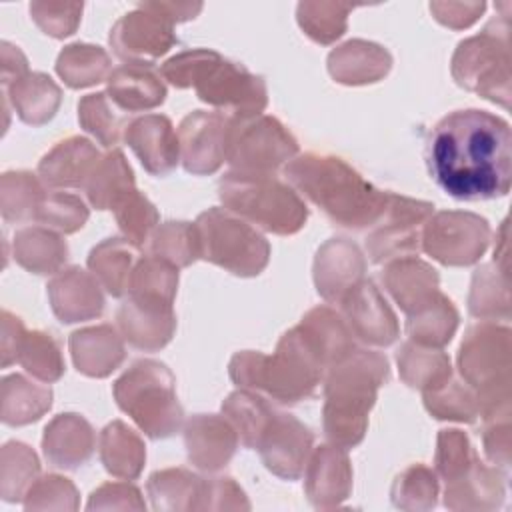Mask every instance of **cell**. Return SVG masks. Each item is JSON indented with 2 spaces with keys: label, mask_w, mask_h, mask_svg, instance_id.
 Returning a JSON list of instances; mask_svg holds the SVG:
<instances>
[{
  "label": "cell",
  "mask_w": 512,
  "mask_h": 512,
  "mask_svg": "<svg viewBox=\"0 0 512 512\" xmlns=\"http://www.w3.org/2000/svg\"><path fill=\"white\" fill-rule=\"evenodd\" d=\"M42 448L48 462L58 468L74 470L90 458L94 448V432L82 416L60 414L46 426Z\"/></svg>",
  "instance_id": "ffe728a7"
},
{
  "label": "cell",
  "mask_w": 512,
  "mask_h": 512,
  "mask_svg": "<svg viewBox=\"0 0 512 512\" xmlns=\"http://www.w3.org/2000/svg\"><path fill=\"white\" fill-rule=\"evenodd\" d=\"M100 162L90 140L72 136L58 142L38 164L40 180L52 188H80Z\"/></svg>",
  "instance_id": "ac0fdd59"
},
{
  "label": "cell",
  "mask_w": 512,
  "mask_h": 512,
  "mask_svg": "<svg viewBox=\"0 0 512 512\" xmlns=\"http://www.w3.org/2000/svg\"><path fill=\"white\" fill-rule=\"evenodd\" d=\"M220 198L232 212L274 234H294L308 218L298 194L270 174L228 172L220 180Z\"/></svg>",
  "instance_id": "5b68a950"
},
{
  "label": "cell",
  "mask_w": 512,
  "mask_h": 512,
  "mask_svg": "<svg viewBox=\"0 0 512 512\" xmlns=\"http://www.w3.org/2000/svg\"><path fill=\"white\" fill-rule=\"evenodd\" d=\"M30 14L34 22L44 30V34L54 38H64L76 30L82 14V4L32 2Z\"/></svg>",
  "instance_id": "b9f144b4"
},
{
  "label": "cell",
  "mask_w": 512,
  "mask_h": 512,
  "mask_svg": "<svg viewBox=\"0 0 512 512\" xmlns=\"http://www.w3.org/2000/svg\"><path fill=\"white\" fill-rule=\"evenodd\" d=\"M426 164L438 188L456 200L506 196L512 180L510 124L486 110H454L430 130Z\"/></svg>",
  "instance_id": "6da1fadb"
},
{
  "label": "cell",
  "mask_w": 512,
  "mask_h": 512,
  "mask_svg": "<svg viewBox=\"0 0 512 512\" xmlns=\"http://www.w3.org/2000/svg\"><path fill=\"white\" fill-rule=\"evenodd\" d=\"M78 120L84 130L94 134L106 148H114L128 128V124H124L122 110L104 92L88 94L80 100Z\"/></svg>",
  "instance_id": "836d02e7"
},
{
  "label": "cell",
  "mask_w": 512,
  "mask_h": 512,
  "mask_svg": "<svg viewBox=\"0 0 512 512\" xmlns=\"http://www.w3.org/2000/svg\"><path fill=\"white\" fill-rule=\"evenodd\" d=\"M386 286L402 310L412 314L438 294V274L424 262L400 260L388 268Z\"/></svg>",
  "instance_id": "cb8c5ba5"
},
{
  "label": "cell",
  "mask_w": 512,
  "mask_h": 512,
  "mask_svg": "<svg viewBox=\"0 0 512 512\" xmlns=\"http://www.w3.org/2000/svg\"><path fill=\"white\" fill-rule=\"evenodd\" d=\"M88 210L84 202L68 192H48L44 194L34 220L42 226L56 228L60 232H76L84 226Z\"/></svg>",
  "instance_id": "ab89813d"
},
{
  "label": "cell",
  "mask_w": 512,
  "mask_h": 512,
  "mask_svg": "<svg viewBox=\"0 0 512 512\" xmlns=\"http://www.w3.org/2000/svg\"><path fill=\"white\" fill-rule=\"evenodd\" d=\"M90 204L98 210L114 208L130 190H134L132 168L126 164L120 150H112L100 158L84 184Z\"/></svg>",
  "instance_id": "484cf974"
},
{
  "label": "cell",
  "mask_w": 512,
  "mask_h": 512,
  "mask_svg": "<svg viewBox=\"0 0 512 512\" xmlns=\"http://www.w3.org/2000/svg\"><path fill=\"white\" fill-rule=\"evenodd\" d=\"M200 258L214 262L238 276H256L270 254L268 242L242 218L210 208L196 220Z\"/></svg>",
  "instance_id": "52a82bcc"
},
{
  "label": "cell",
  "mask_w": 512,
  "mask_h": 512,
  "mask_svg": "<svg viewBox=\"0 0 512 512\" xmlns=\"http://www.w3.org/2000/svg\"><path fill=\"white\" fill-rule=\"evenodd\" d=\"M108 98L122 112L150 110L164 102L166 86L150 62H126L108 74Z\"/></svg>",
  "instance_id": "e0dca14e"
},
{
  "label": "cell",
  "mask_w": 512,
  "mask_h": 512,
  "mask_svg": "<svg viewBox=\"0 0 512 512\" xmlns=\"http://www.w3.org/2000/svg\"><path fill=\"white\" fill-rule=\"evenodd\" d=\"M508 66V44L484 30L480 36L468 38L458 44V50L452 58V72L460 86L470 90L486 92L490 78L496 74V66Z\"/></svg>",
  "instance_id": "2e32d148"
},
{
  "label": "cell",
  "mask_w": 512,
  "mask_h": 512,
  "mask_svg": "<svg viewBox=\"0 0 512 512\" xmlns=\"http://www.w3.org/2000/svg\"><path fill=\"white\" fill-rule=\"evenodd\" d=\"M118 406L152 438H166L182 424L172 372L154 360L136 362L114 384Z\"/></svg>",
  "instance_id": "8992f818"
},
{
  "label": "cell",
  "mask_w": 512,
  "mask_h": 512,
  "mask_svg": "<svg viewBox=\"0 0 512 512\" xmlns=\"http://www.w3.org/2000/svg\"><path fill=\"white\" fill-rule=\"evenodd\" d=\"M4 98H12L14 110L26 124H44L60 104V88L42 72H28L14 80L12 88H2Z\"/></svg>",
  "instance_id": "603a6c76"
},
{
  "label": "cell",
  "mask_w": 512,
  "mask_h": 512,
  "mask_svg": "<svg viewBox=\"0 0 512 512\" xmlns=\"http://www.w3.org/2000/svg\"><path fill=\"white\" fill-rule=\"evenodd\" d=\"M288 180L302 190L338 226L362 228L376 224L390 194L374 188L344 160L306 154L286 166Z\"/></svg>",
  "instance_id": "7a4b0ae2"
},
{
  "label": "cell",
  "mask_w": 512,
  "mask_h": 512,
  "mask_svg": "<svg viewBox=\"0 0 512 512\" xmlns=\"http://www.w3.org/2000/svg\"><path fill=\"white\" fill-rule=\"evenodd\" d=\"M352 10L348 4L332 2H302L298 4V22L302 30L320 44H330L346 30V16Z\"/></svg>",
  "instance_id": "8d00e7d4"
},
{
  "label": "cell",
  "mask_w": 512,
  "mask_h": 512,
  "mask_svg": "<svg viewBox=\"0 0 512 512\" xmlns=\"http://www.w3.org/2000/svg\"><path fill=\"white\" fill-rule=\"evenodd\" d=\"M70 350L78 372L88 376H106L124 360L120 338L110 326L74 332L70 336Z\"/></svg>",
  "instance_id": "7402d4cb"
},
{
  "label": "cell",
  "mask_w": 512,
  "mask_h": 512,
  "mask_svg": "<svg viewBox=\"0 0 512 512\" xmlns=\"http://www.w3.org/2000/svg\"><path fill=\"white\" fill-rule=\"evenodd\" d=\"M430 202H418L402 196L390 194L384 218L390 222L386 228L376 230L368 240L366 246L374 262H382L394 254H404L418 250V222L424 220L432 212Z\"/></svg>",
  "instance_id": "4fadbf2b"
},
{
  "label": "cell",
  "mask_w": 512,
  "mask_h": 512,
  "mask_svg": "<svg viewBox=\"0 0 512 512\" xmlns=\"http://www.w3.org/2000/svg\"><path fill=\"white\" fill-rule=\"evenodd\" d=\"M108 70V54L100 46L92 44H70L60 52L56 60V72L70 88L98 84L106 78Z\"/></svg>",
  "instance_id": "4dcf8cb0"
},
{
  "label": "cell",
  "mask_w": 512,
  "mask_h": 512,
  "mask_svg": "<svg viewBox=\"0 0 512 512\" xmlns=\"http://www.w3.org/2000/svg\"><path fill=\"white\" fill-rule=\"evenodd\" d=\"M134 256L136 246H132L128 240L122 242L120 238H108L90 252L88 266L108 294L122 296L128 292Z\"/></svg>",
  "instance_id": "f1b7e54d"
},
{
  "label": "cell",
  "mask_w": 512,
  "mask_h": 512,
  "mask_svg": "<svg viewBox=\"0 0 512 512\" xmlns=\"http://www.w3.org/2000/svg\"><path fill=\"white\" fill-rule=\"evenodd\" d=\"M446 234L454 236L432 250L430 256L450 266H466L478 260L488 244V224L484 218L462 212H440L432 220Z\"/></svg>",
  "instance_id": "d6986e66"
},
{
  "label": "cell",
  "mask_w": 512,
  "mask_h": 512,
  "mask_svg": "<svg viewBox=\"0 0 512 512\" xmlns=\"http://www.w3.org/2000/svg\"><path fill=\"white\" fill-rule=\"evenodd\" d=\"M348 458L342 450L332 448V446H320L312 460H310V470H308V480L310 478H324V480H314L306 482V490L310 500L316 506H324V500L330 498L332 502H340L346 498L348 488H350V466Z\"/></svg>",
  "instance_id": "d4e9b609"
},
{
  "label": "cell",
  "mask_w": 512,
  "mask_h": 512,
  "mask_svg": "<svg viewBox=\"0 0 512 512\" xmlns=\"http://www.w3.org/2000/svg\"><path fill=\"white\" fill-rule=\"evenodd\" d=\"M48 294L54 314L66 324L94 318L104 308L96 282L80 268H70L56 276L48 284Z\"/></svg>",
  "instance_id": "44dd1931"
},
{
  "label": "cell",
  "mask_w": 512,
  "mask_h": 512,
  "mask_svg": "<svg viewBox=\"0 0 512 512\" xmlns=\"http://www.w3.org/2000/svg\"><path fill=\"white\" fill-rule=\"evenodd\" d=\"M100 456L110 474L134 478L142 468L146 452L130 428H126L122 422H112L102 430Z\"/></svg>",
  "instance_id": "f546056e"
},
{
  "label": "cell",
  "mask_w": 512,
  "mask_h": 512,
  "mask_svg": "<svg viewBox=\"0 0 512 512\" xmlns=\"http://www.w3.org/2000/svg\"><path fill=\"white\" fill-rule=\"evenodd\" d=\"M152 250L158 258H164L174 266H188L200 258L196 226L188 222H166L154 234Z\"/></svg>",
  "instance_id": "f35d334b"
},
{
  "label": "cell",
  "mask_w": 512,
  "mask_h": 512,
  "mask_svg": "<svg viewBox=\"0 0 512 512\" xmlns=\"http://www.w3.org/2000/svg\"><path fill=\"white\" fill-rule=\"evenodd\" d=\"M388 378V362L376 352H348L330 366L326 380L324 430L340 446H356L366 430V416L376 388Z\"/></svg>",
  "instance_id": "277c9868"
},
{
  "label": "cell",
  "mask_w": 512,
  "mask_h": 512,
  "mask_svg": "<svg viewBox=\"0 0 512 512\" xmlns=\"http://www.w3.org/2000/svg\"><path fill=\"white\" fill-rule=\"evenodd\" d=\"M68 248L46 228H22L14 236V258L34 274H50L66 260Z\"/></svg>",
  "instance_id": "83f0119b"
},
{
  "label": "cell",
  "mask_w": 512,
  "mask_h": 512,
  "mask_svg": "<svg viewBox=\"0 0 512 512\" xmlns=\"http://www.w3.org/2000/svg\"><path fill=\"white\" fill-rule=\"evenodd\" d=\"M310 446V430L294 416L284 412L272 414L256 444L266 468L288 480L300 476Z\"/></svg>",
  "instance_id": "8fae6325"
},
{
  "label": "cell",
  "mask_w": 512,
  "mask_h": 512,
  "mask_svg": "<svg viewBox=\"0 0 512 512\" xmlns=\"http://www.w3.org/2000/svg\"><path fill=\"white\" fill-rule=\"evenodd\" d=\"M458 314L452 302L438 294V300H430L408 316L406 330L412 340L426 346H442L450 342L456 328Z\"/></svg>",
  "instance_id": "1f68e13d"
},
{
  "label": "cell",
  "mask_w": 512,
  "mask_h": 512,
  "mask_svg": "<svg viewBox=\"0 0 512 512\" xmlns=\"http://www.w3.org/2000/svg\"><path fill=\"white\" fill-rule=\"evenodd\" d=\"M2 216L8 222L34 220L44 190L30 172H6L2 176Z\"/></svg>",
  "instance_id": "d590c367"
},
{
  "label": "cell",
  "mask_w": 512,
  "mask_h": 512,
  "mask_svg": "<svg viewBox=\"0 0 512 512\" xmlns=\"http://www.w3.org/2000/svg\"><path fill=\"white\" fill-rule=\"evenodd\" d=\"M114 212L118 226L126 234L128 242L136 248H142L148 240V232L158 220V212L154 210V206L138 190H130L114 206Z\"/></svg>",
  "instance_id": "60d3db41"
},
{
  "label": "cell",
  "mask_w": 512,
  "mask_h": 512,
  "mask_svg": "<svg viewBox=\"0 0 512 512\" xmlns=\"http://www.w3.org/2000/svg\"><path fill=\"white\" fill-rule=\"evenodd\" d=\"M296 150L292 134L272 116H234L228 122L224 160L236 172L270 174Z\"/></svg>",
  "instance_id": "ba28073f"
},
{
  "label": "cell",
  "mask_w": 512,
  "mask_h": 512,
  "mask_svg": "<svg viewBox=\"0 0 512 512\" xmlns=\"http://www.w3.org/2000/svg\"><path fill=\"white\" fill-rule=\"evenodd\" d=\"M118 326L132 346L158 350L174 332L172 302L150 294H130L118 310Z\"/></svg>",
  "instance_id": "7c38bea8"
},
{
  "label": "cell",
  "mask_w": 512,
  "mask_h": 512,
  "mask_svg": "<svg viewBox=\"0 0 512 512\" xmlns=\"http://www.w3.org/2000/svg\"><path fill=\"white\" fill-rule=\"evenodd\" d=\"M228 122L220 112L196 110L178 128L184 168L192 174H212L220 168L226 152Z\"/></svg>",
  "instance_id": "30bf717a"
},
{
  "label": "cell",
  "mask_w": 512,
  "mask_h": 512,
  "mask_svg": "<svg viewBox=\"0 0 512 512\" xmlns=\"http://www.w3.org/2000/svg\"><path fill=\"white\" fill-rule=\"evenodd\" d=\"M18 362L36 378L44 382H54L64 372V362L60 348L50 334L26 332L20 344Z\"/></svg>",
  "instance_id": "74e56055"
},
{
  "label": "cell",
  "mask_w": 512,
  "mask_h": 512,
  "mask_svg": "<svg viewBox=\"0 0 512 512\" xmlns=\"http://www.w3.org/2000/svg\"><path fill=\"white\" fill-rule=\"evenodd\" d=\"M52 406V390L28 382L20 374L2 380V420L22 426L38 420Z\"/></svg>",
  "instance_id": "4316f807"
},
{
  "label": "cell",
  "mask_w": 512,
  "mask_h": 512,
  "mask_svg": "<svg viewBox=\"0 0 512 512\" xmlns=\"http://www.w3.org/2000/svg\"><path fill=\"white\" fill-rule=\"evenodd\" d=\"M186 446L190 460H194L196 466L204 468L208 446H214L220 458L228 462L236 448V436L232 428L218 416L198 414L186 426Z\"/></svg>",
  "instance_id": "d6a6232c"
},
{
  "label": "cell",
  "mask_w": 512,
  "mask_h": 512,
  "mask_svg": "<svg viewBox=\"0 0 512 512\" xmlns=\"http://www.w3.org/2000/svg\"><path fill=\"white\" fill-rule=\"evenodd\" d=\"M172 20L160 2H144L138 10L124 14L110 30V44L120 58L146 62L170 50L178 42L172 34Z\"/></svg>",
  "instance_id": "9c48e42d"
},
{
  "label": "cell",
  "mask_w": 512,
  "mask_h": 512,
  "mask_svg": "<svg viewBox=\"0 0 512 512\" xmlns=\"http://www.w3.org/2000/svg\"><path fill=\"white\" fill-rule=\"evenodd\" d=\"M124 140L154 176H166L178 164L180 142L166 116L146 114L132 120L124 132Z\"/></svg>",
  "instance_id": "5bb4252c"
},
{
  "label": "cell",
  "mask_w": 512,
  "mask_h": 512,
  "mask_svg": "<svg viewBox=\"0 0 512 512\" xmlns=\"http://www.w3.org/2000/svg\"><path fill=\"white\" fill-rule=\"evenodd\" d=\"M162 76L178 88L194 86L200 100L236 116H256L266 106L264 80L208 48H194L170 58L162 66Z\"/></svg>",
  "instance_id": "3957f363"
},
{
  "label": "cell",
  "mask_w": 512,
  "mask_h": 512,
  "mask_svg": "<svg viewBox=\"0 0 512 512\" xmlns=\"http://www.w3.org/2000/svg\"><path fill=\"white\" fill-rule=\"evenodd\" d=\"M344 312L352 330L370 344L388 346L398 336L396 318L370 280H362L348 290Z\"/></svg>",
  "instance_id": "9a60e30c"
},
{
  "label": "cell",
  "mask_w": 512,
  "mask_h": 512,
  "mask_svg": "<svg viewBox=\"0 0 512 512\" xmlns=\"http://www.w3.org/2000/svg\"><path fill=\"white\" fill-rule=\"evenodd\" d=\"M338 56L346 58V60H354L356 64L346 68L344 72H340L338 76H334L338 82L344 84H364V82H376L378 78H382L390 64L392 58L390 54L372 42H364V40H350L344 46L332 50Z\"/></svg>",
  "instance_id": "e575fe53"
}]
</instances>
